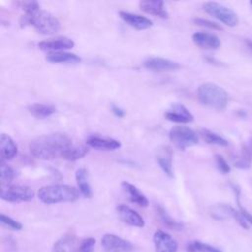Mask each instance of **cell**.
<instances>
[{
	"instance_id": "6da1fadb",
	"label": "cell",
	"mask_w": 252,
	"mask_h": 252,
	"mask_svg": "<svg viewBox=\"0 0 252 252\" xmlns=\"http://www.w3.org/2000/svg\"><path fill=\"white\" fill-rule=\"evenodd\" d=\"M74 145L71 138L64 133H52L39 136L30 144L33 157L42 160L63 158L68 150Z\"/></svg>"
},
{
	"instance_id": "7a4b0ae2",
	"label": "cell",
	"mask_w": 252,
	"mask_h": 252,
	"mask_svg": "<svg viewBox=\"0 0 252 252\" xmlns=\"http://www.w3.org/2000/svg\"><path fill=\"white\" fill-rule=\"evenodd\" d=\"M197 96L203 105L218 111L224 110L229 100L228 93L222 87L212 82L201 84L197 90Z\"/></svg>"
},
{
	"instance_id": "3957f363",
	"label": "cell",
	"mask_w": 252,
	"mask_h": 252,
	"mask_svg": "<svg viewBox=\"0 0 252 252\" xmlns=\"http://www.w3.org/2000/svg\"><path fill=\"white\" fill-rule=\"evenodd\" d=\"M80 191L68 184H51L39 188L38 199L47 205L75 202L80 198Z\"/></svg>"
},
{
	"instance_id": "277c9868",
	"label": "cell",
	"mask_w": 252,
	"mask_h": 252,
	"mask_svg": "<svg viewBox=\"0 0 252 252\" xmlns=\"http://www.w3.org/2000/svg\"><path fill=\"white\" fill-rule=\"evenodd\" d=\"M32 25L34 30L41 34L51 35L58 32L61 29L59 20L51 13L39 9L32 15H24L21 18V25Z\"/></svg>"
},
{
	"instance_id": "5b68a950",
	"label": "cell",
	"mask_w": 252,
	"mask_h": 252,
	"mask_svg": "<svg viewBox=\"0 0 252 252\" xmlns=\"http://www.w3.org/2000/svg\"><path fill=\"white\" fill-rule=\"evenodd\" d=\"M204 11L216 18L222 24L228 27H235L239 23V19L237 14L230 8L217 3V2H205L203 4Z\"/></svg>"
},
{
	"instance_id": "8992f818",
	"label": "cell",
	"mask_w": 252,
	"mask_h": 252,
	"mask_svg": "<svg viewBox=\"0 0 252 252\" xmlns=\"http://www.w3.org/2000/svg\"><path fill=\"white\" fill-rule=\"evenodd\" d=\"M169 139L172 144L179 150L195 146L199 142L197 133L187 126H174L169 131Z\"/></svg>"
},
{
	"instance_id": "52a82bcc",
	"label": "cell",
	"mask_w": 252,
	"mask_h": 252,
	"mask_svg": "<svg viewBox=\"0 0 252 252\" xmlns=\"http://www.w3.org/2000/svg\"><path fill=\"white\" fill-rule=\"evenodd\" d=\"M33 197V190L27 185H9L1 189V199L10 203L30 202Z\"/></svg>"
},
{
	"instance_id": "ba28073f",
	"label": "cell",
	"mask_w": 252,
	"mask_h": 252,
	"mask_svg": "<svg viewBox=\"0 0 252 252\" xmlns=\"http://www.w3.org/2000/svg\"><path fill=\"white\" fill-rule=\"evenodd\" d=\"M210 215L212 218L218 220H226L229 218H233L240 226H242L244 229L249 228L248 222L245 220V219L241 216L239 211H236L234 208H232L228 204H217L214 207L211 208L210 210Z\"/></svg>"
},
{
	"instance_id": "9c48e42d",
	"label": "cell",
	"mask_w": 252,
	"mask_h": 252,
	"mask_svg": "<svg viewBox=\"0 0 252 252\" xmlns=\"http://www.w3.org/2000/svg\"><path fill=\"white\" fill-rule=\"evenodd\" d=\"M101 246L105 252H132L134 245L115 234H104L101 238Z\"/></svg>"
},
{
	"instance_id": "30bf717a",
	"label": "cell",
	"mask_w": 252,
	"mask_h": 252,
	"mask_svg": "<svg viewBox=\"0 0 252 252\" xmlns=\"http://www.w3.org/2000/svg\"><path fill=\"white\" fill-rule=\"evenodd\" d=\"M153 241L156 252H177L178 244L176 240L163 230H157L154 233Z\"/></svg>"
},
{
	"instance_id": "8fae6325",
	"label": "cell",
	"mask_w": 252,
	"mask_h": 252,
	"mask_svg": "<svg viewBox=\"0 0 252 252\" xmlns=\"http://www.w3.org/2000/svg\"><path fill=\"white\" fill-rule=\"evenodd\" d=\"M144 67L155 72H167L180 69V64L176 61L162 57H149L144 61Z\"/></svg>"
},
{
	"instance_id": "7c38bea8",
	"label": "cell",
	"mask_w": 252,
	"mask_h": 252,
	"mask_svg": "<svg viewBox=\"0 0 252 252\" xmlns=\"http://www.w3.org/2000/svg\"><path fill=\"white\" fill-rule=\"evenodd\" d=\"M172 149L167 145L158 147L156 151V158L158 165L162 171L168 176L173 177V166H172Z\"/></svg>"
},
{
	"instance_id": "4fadbf2b",
	"label": "cell",
	"mask_w": 252,
	"mask_h": 252,
	"mask_svg": "<svg viewBox=\"0 0 252 252\" xmlns=\"http://www.w3.org/2000/svg\"><path fill=\"white\" fill-rule=\"evenodd\" d=\"M75 45V42L66 36H59L56 38H50L47 40L40 41L38 43V47L41 50H46L50 52H58V51H64L67 49L73 48Z\"/></svg>"
},
{
	"instance_id": "5bb4252c",
	"label": "cell",
	"mask_w": 252,
	"mask_h": 252,
	"mask_svg": "<svg viewBox=\"0 0 252 252\" xmlns=\"http://www.w3.org/2000/svg\"><path fill=\"white\" fill-rule=\"evenodd\" d=\"M166 119L176 123H189L194 120L193 114L188 110V108L181 103H174L171 108L164 113Z\"/></svg>"
},
{
	"instance_id": "9a60e30c",
	"label": "cell",
	"mask_w": 252,
	"mask_h": 252,
	"mask_svg": "<svg viewBox=\"0 0 252 252\" xmlns=\"http://www.w3.org/2000/svg\"><path fill=\"white\" fill-rule=\"evenodd\" d=\"M116 211L119 219L123 222L136 227H143L145 225V220L142 216L132 208L121 204L117 206Z\"/></svg>"
},
{
	"instance_id": "2e32d148",
	"label": "cell",
	"mask_w": 252,
	"mask_h": 252,
	"mask_svg": "<svg viewBox=\"0 0 252 252\" xmlns=\"http://www.w3.org/2000/svg\"><path fill=\"white\" fill-rule=\"evenodd\" d=\"M192 40L198 47L209 50H216L220 48L221 44L220 38L217 35L204 32H195L192 35Z\"/></svg>"
},
{
	"instance_id": "e0dca14e",
	"label": "cell",
	"mask_w": 252,
	"mask_h": 252,
	"mask_svg": "<svg viewBox=\"0 0 252 252\" xmlns=\"http://www.w3.org/2000/svg\"><path fill=\"white\" fill-rule=\"evenodd\" d=\"M119 16L126 24H128L130 27H132L136 30H146L153 26L152 20H150L149 18H147L145 16L139 15V14H134V13L126 12V11H120Z\"/></svg>"
},
{
	"instance_id": "ac0fdd59",
	"label": "cell",
	"mask_w": 252,
	"mask_h": 252,
	"mask_svg": "<svg viewBox=\"0 0 252 252\" xmlns=\"http://www.w3.org/2000/svg\"><path fill=\"white\" fill-rule=\"evenodd\" d=\"M87 145L92 148L104 151H114L121 147V143L116 139L95 135H92L87 139Z\"/></svg>"
},
{
	"instance_id": "d6986e66",
	"label": "cell",
	"mask_w": 252,
	"mask_h": 252,
	"mask_svg": "<svg viewBox=\"0 0 252 252\" xmlns=\"http://www.w3.org/2000/svg\"><path fill=\"white\" fill-rule=\"evenodd\" d=\"M140 9L147 14L154 15L156 17L166 19L168 18V13L164 8L163 1L160 0H144L139 3Z\"/></svg>"
},
{
	"instance_id": "ffe728a7",
	"label": "cell",
	"mask_w": 252,
	"mask_h": 252,
	"mask_svg": "<svg viewBox=\"0 0 252 252\" xmlns=\"http://www.w3.org/2000/svg\"><path fill=\"white\" fill-rule=\"evenodd\" d=\"M0 152L2 160L13 159L18 154V146L15 141L7 134L3 133L0 136Z\"/></svg>"
},
{
	"instance_id": "44dd1931",
	"label": "cell",
	"mask_w": 252,
	"mask_h": 252,
	"mask_svg": "<svg viewBox=\"0 0 252 252\" xmlns=\"http://www.w3.org/2000/svg\"><path fill=\"white\" fill-rule=\"evenodd\" d=\"M121 187L132 203H135L140 207H148L149 200L134 184L128 181H122Z\"/></svg>"
},
{
	"instance_id": "7402d4cb",
	"label": "cell",
	"mask_w": 252,
	"mask_h": 252,
	"mask_svg": "<svg viewBox=\"0 0 252 252\" xmlns=\"http://www.w3.org/2000/svg\"><path fill=\"white\" fill-rule=\"evenodd\" d=\"M77 238L72 233H66L57 239L52 247V252H78Z\"/></svg>"
},
{
	"instance_id": "603a6c76",
	"label": "cell",
	"mask_w": 252,
	"mask_h": 252,
	"mask_svg": "<svg viewBox=\"0 0 252 252\" xmlns=\"http://www.w3.org/2000/svg\"><path fill=\"white\" fill-rule=\"evenodd\" d=\"M252 164V137L248 139L241 149L239 158L235 160L234 166L239 169H248Z\"/></svg>"
},
{
	"instance_id": "cb8c5ba5",
	"label": "cell",
	"mask_w": 252,
	"mask_h": 252,
	"mask_svg": "<svg viewBox=\"0 0 252 252\" xmlns=\"http://www.w3.org/2000/svg\"><path fill=\"white\" fill-rule=\"evenodd\" d=\"M45 59L51 63H78L81 61V57L79 55L66 51L49 52Z\"/></svg>"
},
{
	"instance_id": "d4e9b609",
	"label": "cell",
	"mask_w": 252,
	"mask_h": 252,
	"mask_svg": "<svg viewBox=\"0 0 252 252\" xmlns=\"http://www.w3.org/2000/svg\"><path fill=\"white\" fill-rule=\"evenodd\" d=\"M29 112L35 118L44 119L55 113L56 108L51 104L45 103H32L28 106Z\"/></svg>"
},
{
	"instance_id": "484cf974",
	"label": "cell",
	"mask_w": 252,
	"mask_h": 252,
	"mask_svg": "<svg viewBox=\"0 0 252 252\" xmlns=\"http://www.w3.org/2000/svg\"><path fill=\"white\" fill-rule=\"evenodd\" d=\"M76 177V181L78 184V188L80 193L86 197V198H91L93 193H92V188L91 185L89 183V179H88V171L86 170V168H79L76 171L75 174Z\"/></svg>"
},
{
	"instance_id": "4316f807",
	"label": "cell",
	"mask_w": 252,
	"mask_h": 252,
	"mask_svg": "<svg viewBox=\"0 0 252 252\" xmlns=\"http://www.w3.org/2000/svg\"><path fill=\"white\" fill-rule=\"evenodd\" d=\"M200 135L203 138V140L208 144L220 147H226L228 145V141L226 139L209 129H201Z\"/></svg>"
},
{
	"instance_id": "83f0119b",
	"label": "cell",
	"mask_w": 252,
	"mask_h": 252,
	"mask_svg": "<svg viewBox=\"0 0 252 252\" xmlns=\"http://www.w3.org/2000/svg\"><path fill=\"white\" fill-rule=\"evenodd\" d=\"M15 176H16L15 170L10 165L5 163L4 160L1 159V161H0V180H1L2 187L9 186L11 184V182L14 180Z\"/></svg>"
},
{
	"instance_id": "f1b7e54d",
	"label": "cell",
	"mask_w": 252,
	"mask_h": 252,
	"mask_svg": "<svg viewBox=\"0 0 252 252\" xmlns=\"http://www.w3.org/2000/svg\"><path fill=\"white\" fill-rule=\"evenodd\" d=\"M89 152V149L88 147H85L83 145H73L69 150L68 152L65 154L63 159H66V160H69V161H75V160H78L82 158H84Z\"/></svg>"
},
{
	"instance_id": "f546056e",
	"label": "cell",
	"mask_w": 252,
	"mask_h": 252,
	"mask_svg": "<svg viewBox=\"0 0 252 252\" xmlns=\"http://www.w3.org/2000/svg\"><path fill=\"white\" fill-rule=\"evenodd\" d=\"M187 252H222L220 249L198 240L192 241L186 246Z\"/></svg>"
},
{
	"instance_id": "4dcf8cb0",
	"label": "cell",
	"mask_w": 252,
	"mask_h": 252,
	"mask_svg": "<svg viewBox=\"0 0 252 252\" xmlns=\"http://www.w3.org/2000/svg\"><path fill=\"white\" fill-rule=\"evenodd\" d=\"M157 209H158V214L160 220L167 227H169L171 229H175V230H180L183 228V224L181 222L175 220L173 218H171L162 207L158 206Z\"/></svg>"
},
{
	"instance_id": "1f68e13d",
	"label": "cell",
	"mask_w": 252,
	"mask_h": 252,
	"mask_svg": "<svg viewBox=\"0 0 252 252\" xmlns=\"http://www.w3.org/2000/svg\"><path fill=\"white\" fill-rule=\"evenodd\" d=\"M231 187L233 189V192L235 194V197H236V203L238 205V211L239 213L241 214V216L245 219V220L252 225V214H250L245 208L242 207L241 203H240V188L235 185V184H231Z\"/></svg>"
},
{
	"instance_id": "d6a6232c",
	"label": "cell",
	"mask_w": 252,
	"mask_h": 252,
	"mask_svg": "<svg viewBox=\"0 0 252 252\" xmlns=\"http://www.w3.org/2000/svg\"><path fill=\"white\" fill-rule=\"evenodd\" d=\"M0 221L3 226L10 228L12 230H21L23 228V225L21 222L15 220L14 219H12L9 216H6L4 214L0 215Z\"/></svg>"
},
{
	"instance_id": "836d02e7",
	"label": "cell",
	"mask_w": 252,
	"mask_h": 252,
	"mask_svg": "<svg viewBox=\"0 0 252 252\" xmlns=\"http://www.w3.org/2000/svg\"><path fill=\"white\" fill-rule=\"evenodd\" d=\"M95 245V238L88 237L83 239L78 247V252H94Z\"/></svg>"
},
{
	"instance_id": "e575fe53",
	"label": "cell",
	"mask_w": 252,
	"mask_h": 252,
	"mask_svg": "<svg viewBox=\"0 0 252 252\" xmlns=\"http://www.w3.org/2000/svg\"><path fill=\"white\" fill-rule=\"evenodd\" d=\"M193 22L198 25V26H201V27H205V28H209V29H213V30H218V31H220L222 30V27L213 21H210V20H207V19H203V18H195L193 20Z\"/></svg>"
},
{
	"instance_id": "d590c367",
	"label": "cell",
	"mask_w": 252,
	"mask_h": 252,
	"mask_svg": "<svg viewBox=\"0 0 252 252\" xmlns=\"http://www.w3.org/2000/svg\"><path fill=\"white\" fill-rule=\"evenodd\" d=\"M216 163H217V167L218 169L223 173V174H227L230 172V165L227 163V161L224 159V158L220 155H216Z\"/></svg>"
},
{
	"instance_id": "8d00e7d4",
	"label": "cell",
	"mask_w": 252,
	"mask_h": 252,
	"mask_svg": "<svg viewBox=\"0 0 252 252\" xmlns=\"http://www.w3.org/2000/svg\"><path fill=\"white\" fill-rule=\"evenodd\" d=\"M21 5H22V9L25 11V15H32L40 9L38 3L35 1L22 2Z\"/></svg>"
},
{
	"instance_id": "74e56055",
	"label": "cell",
	"mask_w": 252,
	"mask_h": 252,
	"mask_svg": "<svg viewBox=\"0 0 252 252\" xmlns=\"http://www.w3.org/2000/svg\"><path fill=\"white\" fill-rule=\"evenodd\" d=\"M110 108H111V111L113 112V114H114L115 116L119 117V118H121V117H123V116L125 115V111H124L121 107H119L118 105H116V104H111Z\"/></svg>"
},
{
	"instance_id": "f35d334b",
	"label": "cell",
	"mask_w": 252,
	"mask_h": 252,
	"mask_svg": "<svg viewBox=\"0 0 252 252\" xmlns=\"http://www.w3.org/2000/svg\"><path fill=\"white\" fill-rule=\"evenodd\" d=\"M249 45L252 47V42H249Z\"/></svg>"
},
{
	"instance_id": "ab89813d",
	"label": "cell",
	"mask_w": 252,
	"mask_h": 252,
	"mask_svg": "<svg viewBox=\"0 0 252 252\" xmlns=\"http://www.w3.org/2000/svg\"><path fill=\"white\" fill-rule=\"evenodd\" d=\"M250 4H251V5H252V1H251V2H250Z\"/></svg>"
}]
</instances>
